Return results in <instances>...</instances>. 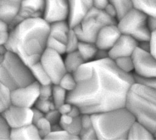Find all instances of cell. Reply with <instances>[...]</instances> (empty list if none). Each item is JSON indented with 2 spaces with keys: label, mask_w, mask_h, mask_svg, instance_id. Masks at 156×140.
Listing matches in <instances>:
<instances>
[{
  "label": "cell",
  "mask_w": 156,
  "mask_h": 140,
  "mask_svg": "<svg viewBox=\"0 0 156 140\" xmlns=\"http://www.w3.org/2000/svg\"><path fill=\"white\" fill-rule=\"evenodd\" d=\"M35 81L27 66L17 55L0 49V82L10 91Z\"/></svg>",
  "instance_id": "cell-5"
},
{
  "label": "cell",
  "mask_w": 156,
  "mask_h": 140,
  "mask_svg": "<svg viewBox=\"0 0 156 140\" xmlns=\"http://www.w3.org/2000/svg\"><path fill=\"white\" fill-rule=\"evenodd\" d=\"M34 124L37 127L41 139H44L51 131V124L44 116L40 118Z\"/></svg>",
  "instance_id": "cell-30"
},
{
  "label": "cell",
  "mask_w": 156,
  "mask_h": 140,
  "mask_svg": "<svg viewBox=\"0 0 156 140\" xmlns=\"http://www.w3.org/2000/svg\"><path fill=\"white\" fill-rule=\"evenodd\" d=\"M57 84L68 93L76 88L77 83L73 73L66 72L60 79Z\"/></svg>",
  "instance_id": "cell-27"
},
{
  "label": "cell",
  "mask_w": 156,
  "mask_h": 140,
  "mask_svg": "<svg viewBox=\"0 0 156 140\" xmlns=\"http://www.w3.org/2000/svg\"><path fill=\"white\" fill-rule=\"evenodd\" d=\"M32 124H34L40 118L44 116V114L42 113L41 111L38 110L35 107H32Z\"/></svg>",
  "instance_id": "cell-47"
},
{
  "label": "cell",
  "mask_w": 156,
  "mask_h": 140,
  "mask_svg": "<svg viewBox=\"0 0 156 140\" xmlns=\"http://www.w3.org/2000/svg\"><path fill=\"white\" fill-rule=\"evenodd\" d=\"M44 139H79L78 136L73 135L66 130L61 128L57 130L51 131Z\"/></svg>",
  "instance_id": "cell-29"
},
{
  "label": "cell",
  "mask_w": 156,
  "mask_h": 140,
  "mask_svg": "<svg viewBox=\"0 0 156 140\" xmlns=\"http://www.w3.org/2000/svg\"><path fill=\"white\" fill-rule=\"evenodd\" d=\"M79 139H98L93 127L88 128H82L79 135Z\"/></svg>",
  "instance_id": "cell-38"
},
{
  "label": "cell",
  "mask_w": 156,
  "mask_h": 140,
  "mask_svg": "<svg viewBox=\"0 0 156 140\" xmlns=\"http://www.w3.org/2000/svg\"><path fill=\"white\" fill-rule=\"evenodd\" d=\"M97 49L98 48L94 43L80 41L78 44L77 51L86 62L94 59Z\"/></svg>",
  "instance_id": "cell-23"
},
{
  "label": "cell",
  "mask_w": 156,
  "mask_h": 140,
  "mask_svg": "<svg viewBox=\"0 0 156 140\" xmlns=\"http://www.w3.org/2000/svg\"><path fill=\"white\" fill-rule=\"evenodd\" d=\"M42 18L48 24L66 21L69 15L68 0H44Z\"/></svg>",
  "instance_id": "cell-12"
},
{
  "label": "cell",
  "mask_w": 156,
  "mask_h": 140,
  "mask_svg": "<svg viewBox=\"0 0 156 140\" xmlns=\"http://www.w3.org/2000/svg\"><path fill=\"white\" fill-rule=\"evenodd\" d=\"M68 2L69 15L67 21L72 29L93 7V0H68Z\"/></svg>",
  "instance_id": "cell-16"
},
{
  "label": "cell",
  "mask_w": 156,
  "mask_h": 140,
  "mask_svg": "<svg viewBox=\"0 0 156 140\" xmlns=\"http://www.w3.org/2000/svg\"><path fill=\"white\" fill-rule=\"evenodd\" d=\"M62 55L56 51L46 47L39 60L52 84H57L60 79L66 72Z\"/></svg>",
  "instance_id": "cell-8"
},
{
  "label": "cell",
  "mask_w": 156,
  "mask_h": 140,
  "mask_svg": "<svg viewBox=\"0 0 156 140\" xmlns=\"http://www.w3.org/2000/svg\"><path fill=\"white\" fill-rule=\"evenodd\" d=\"M121 35L116 23L104 26L97 33L94 44L98 49L108 51Z\"/></svg>",
  "instance_id": "cell-15"
},
{
  "label": "cell",
  "mask_w": 156,
  "mask_h": 140,
  "mask_svg": "<svg viewBox=\"0 0 156 140\" xmlns=\"http://www.w3.org/2000/svg\"><path fill=\"white\" fill-rule=\"evenodd\" d=\"M113 61L119 70L126 73H132L133 71V65L131 56L118 57Z\"/></svg>",
  "instance_id": "cell-28"
},
{
  "label": "cell",
  "mask_w": 156,
  "mask_h": 140,
  "mask_svg": "<svg viewBox=\"0 0 156 140\" xmlns=\"http://www.w3.org/2000/svg\"><path fill=\"white\" fill-rule=\"evenodd\" d=\"M62 128L66 130L70 134L79 137V133L82 129L80 123V116L73 118V120L71 124L63 127Z\"/></svg>",
  "instance_id": "cell-36"
},
{
  "label": "cell",
  "mask_w": 156,
  "mask_h": 140,
  "mask_svg": "<svg viewBox=\"0 0 156 140\" xmlns=\"http://www.w3.org/2000/svg\"><path fill=\"white\" fill-rule=\"evenodd\" d=\"M9 139H41L38 131L34 124L11 128Z\"/></svg>",
  "instance_id": "cell-18"
},
{
  "label": "cell",
  "mask_w": 156,
  "mask_h": 140,
  "mask_svg": "<svg viewBox=\"0 0 156 140\" xmlns=\"http://www.w3.org/2000/svg\"><path fill=\"white\" fill-rule=\"evenodd\" d=\"M60 116L61 114L57 108L52 109L44 114V117L50 122L51 125L59 123Z\"/></svg>",
  "instance_id": "cell-37"
},
{
  "label": "cell",
  "mask_w": 156,
  "mask_h": 140,
  "mask_svg": "<svg viewBox=\"0 0 156 140\" xmlns=\"http://www.w3.org/2000/svg\"><path fill=\"white\" fill-rule=\"evenodd\" d=\"M133 73L145 77H156L155 57L149 52L136 47L131 55Z\"/></svg>",
  "instance_id": "cell-9"
},
{
  "label": "cell",
  "mask_w": 156,
  "mask_h": 140,
  "mask_svg": "<svg viewBox=\"0 0 156 140\" xmlns=\"http://www.w3.org/2000/svg\"><path fill=\"white\" fill-rule=\"evenodd\" d=\"M133 8L147 15L156 16V0H131Z\"/></svg>",
  "instance_id": "cell-24"
},
{
  "label": "cell",
  "mask_w": 156,
  "mask_h": 140,
  "mask_svg": "<svg viewBox=\"0 0 156 140\" xmlns=\"http://www.w3.org/2000/svg\"><path fill=\"white\" fill-rule=\"evenodd\" d=\"M34 107L37 108L44 114H46L50 110L56 108L51 99H43L38 97L37 100L35 102Z\"/></svg>",
  "instance_id": "cell-35"
},
{
  "label": "cell",
  "mask_w": 156,
  "mask_h": 140,
  "mask_svg": "<svg viewBox=\"0 0 156 140\" xmlns=\"http://www.w3.org/2000/svg\"><path fill=\"white\" fill-rule=\"evenodd\" d=\"M155 135L152 133L146 126L135 120L131 125L127 139H155Z\"/></svg>",
  "instance_id": "cell-19"
},
{
  "label": "cell",
  "mask_w": 156,
  "mask_h": 140,
  "mask_svg": "<svg viewBox=\"0 0 156 140\" xmlns=\"http://www.w3.org/2000/svg\"><path fill=\"white\" fill-rule=\"evenodd\" d=\"M67 92L58 84H52L51 99L54 106L57 108L66 101Z\"/></svg>",
  "instance_id": "cell-26"
},
{
  "label": "cell",
  "mask_w": 156,
  "mask_h": 140,
  "mask_svg": "<svg viewBox=\"0 0 156 140\" xmlns=\"http://www.w3.org/2000/svg\"><path fill=\"white\" fill-rule=\"evenodd\" d=\"M108 58V51L98 49L93 60H102Z\"/></svg>",
  "instance_id": "cell-48"
},
{
  "label": "cell",
  "mask_w": 156,
  "mask_h": 140,
  "mask_svg": "<svg viewBox=\"0 0 156 140\" xmlns=\"http://www.w3.org/2000/svg\"><path fill=\"white\" fill-rule=\"evenodd\" d=\"M104 11L109 16H110L112 18H114V19H116V10L115 9V8L113 7V5L111 4H110V2L106 6V7L104 9Z\"/></svg>",
  "instance_id": "cell-49"
},
{
  "label": "cell",
  "mask_w": 156,
  "mask_h": 140,
  "mask_svg": "<svg viewBox=\"0 0 156 140\" xmlns=\"http://www.w3.org/2000/svg\"><path fill=\"white\" fill-rule=\"evenodd\" d=\"M108 4V0H93V7L101 10H104Z\"/></svg>",
  "instance_id": "cell-43"
},
{
  "label": "cell",
  "mask_w": 156,
  "mask_h": 140,
  "mask_svg": "<svg viewBox=\"0 0 156 140\" xmlns=\"http://www.w3.org/2000/svg\"><path fill=\"white\" fill-rule=\"evenodd\" d=\"M49 36L65 44L70 28L68 21H60L49 24Z\"/></svg>",
  "instance_id": "cell-20"
},
{
  "label": "cell",
  "mask_w": 156,
  "mask_h": 140,
  "mask_svg": "<svg viewBox=\"0 0 156 140\" xmlns=\"http://www.w3.org/2000/svg\"><path fill=\"white\" fill-rule=\"evenodd\" d=\"M71 107H72V104L66 101L65 103H63L60 106H59L57 109L58 110L60 114H68L71 108Z\"/></svg>",
  "instance_id": "cell-46"
},
{
  "label": "cell",
  "mask_w": 156,
  "mask_h": 140,
  "mask_svg": "<svg viewBox=\"0 0 156 140\" xmlns=\"http://www.w3.org/2000/svg\"><path fill=\"white\" fill-rule=\"evenodd\" d=\"M10 104V90L0 82V113Z\"/></svg>",
  "instance_id": "cell-31"
},
{
  "label": "cell",
  "mask_w": 156,
  "mask_h": 140,
  "mask_svg": "<svg viewBox=\"0 0 156 140\" xmlns=\"http://www.w3.org/2000/svg\"><path fill=\"white\" fill-rule=\"evenodd\" d=\"M40 84L36 81L10 91L11 104L32 108L39 97Z\"/></svg>",
  "instance_id": "cell-10"
},
{
  "label": "cell",
  "mask_w": 156,
  "mask_h": 140,
  "mask_svg": "<svg viewBox=\"0 0 156 140\" xmlns=\"http://www.w3.org/2000/svg\"><path fill=\"white\" fill-rule=\"evenodd\" d=\"M8 37V32H0V49L4 46Z\"/></svg>",
  "instance_id": "cell-51"
},
{
  "label": "cell",
  "mask_w": 156,
  "mask_h": 140,
  "mask_svg": "<svg viewBox=\"0 0 156 140\" xmlns=\"http://www.w3.org/2000/svg\"><path fill=\"white\" fill-rule=\"evenodd\" d=\"M116 12V19H119L133 8L131 0H108Z\"/></svg>",
  "instance_id": "cell-25"
},
{
  "label": "cell",
  "mask_w": 156,
  "mask_h": 140,
  "mask_svg": "<svg viewBox=\"0 0 156 140\" xmlns=\"http://www.w3.org/2000/svg\"><path fill=\"white\" fill-rule=\"evenodd\" d=\"M29 67L35 81L38 82L40 85L52 84L48 74L39 61Z\"/></svg>",
  "instance_id": "cell-22"
},
{
  "label": "cell",
  "mask_w": 156,
  "mask_h": 140,
  "mask_svg": "<svg viewBox=\"0 0 156 140\" xmlns=\"http://www.w3.org/2000/svg\"><path fill=\"white\" fill-rule=\"evenodd\" d=\"M124 107L135 120L156 133V88L133 83L126 94Z\"/></svg>",
  "instance_id": "cell-3"
},
{
  "label": "cell",
  "mask_w": 156,
  "mask_h": 140,
  "mask_svg": "<svg viewBox=\"0 0 156 140\" xmlns=\"http://www.w3.org/2000/svg\"><path fill=\"white\" fill-rule=\"evenodd\" d=\"M49 27L42 18L23 20L9 29L4 47L29 66L39 61L46 48Z\"/></svg>",
  "instance_id": "cell-2"
},
{
  "label": "cell",
  "mask_w": 156,
  "mask_h": 140,
  "mask_svg": "<svg viewBox=\"0 0 156 140\" xmlns=\"http://www.w3.org/2000/svg\"><path fill=\"white\" fill-rule=\"evenodd\" d=\"M146 23L148 29L151 32L156 31V16L148 15Z\"/></svg>",
  "instance_id": "cell-45"
},
{
  "label": "cell",
  "mask_w": 156,
  "mask_h": 140,
  "mask_svg": "<svg viewBox=\"0 0 156 140\" xmlns=\"http://www.w3.org/2000/svg\"><path fill=\"white\" fill-rule=\"evenodd\" d=\"M132 73L119 70L109 58L86 61L73 73L77 85L67 93L66 102L77 106L82 114L123 107L133 83Z\"/></svg>",
  "instance_id": "cell-1"
},
{
  "label": "cell",
  "mask_w": 156,
  "mask_h": 140,
  "mask_svg": "<svg viewBox=\"0 0 156 140\" xmlns=\"http://www.w3.org/2000/svg\"><path fill=\"white\" fill-rule=\"evenodd\" d=\"M149 42V52L154 57H155L156 54V31L152 32L151 33Z\"/></svg>",
  "instance_id": "cell-42"
},
{
  "label": "cell",
  "mask_w": 156,
  "mask_h": 140,
  "mask_svg": "<svg viewBox=\"0 0 156 140\" xmlns=\"http://www.w3.org/2000/svg\"><path fill=\"white\" fill-rule=\"evenodd\" d=\"M10 128L0 114V139H9Z\"/></svg>",
  "instance_id": "cell-39"
},
{
  "label": "cell",
  "mask_w": 156,
  "mask_h": 140,
  "mask_svg": "<svg viewBox=\"0 0 156 140\" xmlns=\"http://www.w3.org/2000/svg\"><path fill=\"white\" fill-rule=\"evenodd\" d=\"M80 123L82 128H88L93 127L91 115L89 114H81Z\"/></svg>",
  "instance_id": "cell-41"
},
{
  "label": "cell",
  "mask_w": 156,
  "mask_h": 140,
  "mask_svg": "<svg viewBox=\"0 0 156 140\" xmlns=\"http://www.w3.org/2000/svg\"><path fill=\"white\" fill-rule=\"evenodd\" d=\"M116 22V19L109 16L104 10L92 7L72 29L79 41L94 43L97 33L102 27Z\"/></svg>",
  "instance_id": "cell-6"
},
{
  "label": "cell",
  "mask_w": 156,
  "mask_h": 140,
  "mask_svg": "<svg viewBox=\"0 0 156 140\" xmlns=\"http://www.w3.org/2000/svg\"><path fill=\"white\" fill-rule=\"evenodd\" d=\"M73 120V118L71 117L68 114H61L60 121H59V124L60 125L61 127L63 128L72 122Z\"/></svg>",
  "instance_id": "cell-44"
},
{
  "label": "cell",
  "mask_w": 156,
  "mask_h": 140,
  "mask_svg": "<svg viewBox=\"0 0 156 140\" xmlns=\"http://www.w3.org/2000/svg\"><path fill=\"white\" fill-rule=\"evenodd\" d=\"M90 115L98 139H127L129 130L135 121L124 107Z\"/></svg>",
  "instance_id": "cell-4"
},
{
  "label": "cell",
  "mask_w": 156,
  "mask_h": 140,
  "mask_svg": "<svg viewBox=\"0 0 156 140\" xmlns=\"http://www.w3.org/2000/svg\"><path fill=\"white\" fill-rule=\"evenodd\" d=\"M21 0H0V19L9 27L16 17Z\"/></svg>",
  "instance_id": "cell-17"
},
{
  "label": "cell",
  "mask_w": 156,
  "mask_h": 140,
  "mask_svg": "<svg viewBox=\"0 0 156 140\" xmlns=\"http://www.w3.org/2000/svg\"><path fill=\"white\" fill-rule=\"evenodd\" d=\"M0 114L10 129L32 124V108L10 104Z\"/></svg>",
  "instance_id": "cell-11"
},
{
  "label": "cell",
  "mask_w": 156,
  "mask_h": 140,
  "mask_svg": "<svg viewBox=\"0 0 156 140\" xmlns=\"http://www.w3.org/2000/svg\"><path fill=\"white\" fill-rule=\"evenodd\" d=\"M79 41H80L77 38L74 30L73 29H71L68 35L66 41L65 42L66 53L76 51Z\"/></svg>",
  "instance_id": "cell-33"
},
{
  "label": "cell",
  "mask_w": 156,
  "mask_h": 140,
  "mask_svg": "<svg viewBox=\"0 0 156 140\" xmlns=\"http://www.w3.org/2000/svg\"><path fill=\"white\" fill-rule=\"evenodd\" d=\"M147 16L133 8L117 20L116 25L121 34L129 35L138 42L148 41L152 32L147 26Z\"/></svg>",
  "instance_id": "cell-7"
},
{
  "label": "cell",
  "mask_w": 156,
  "mask_h": 140,
  "mask_svg": "<svg viewBox=\"0 0 156 140\" xmlns=\"http://www.w3.org/2000/svg\"><path fill=\"white\" fill-rule=\"evenodd\" d=\"M138 46V41L132 37L121 34L112 47L108 51V58L113 60L118 57L131 56Z\"/></svg>",
  "instance_id": "cell-14"
},
{
  "label": "cell",
  "mask_w": 156,
  "mask_h": 140,
  "mask_svg": "<svg viewBox=\"0 0 156 140\" xmlns=\"http://www.w3.org/2000/svg\"><path fill=\"white\" fill-rule=\"evenodd\" d=\"M132 74L134 83L148 87L156 88V77L141 76L133 72H132Z\"/></svg>",
  "instance_id": "cell-34"
},
{
  "label": "cell",
  "mask_w": 156,
  "mask_h": 140,
  "mask_svg": "<svg viewBox=\"0 0 156 140\" xmlns=\"http://www.w3.org/2000/svg\"><path fill=\"white\" fill-rule=\"evenodd\" d=\"M44 0H21L18 12L9 25V29L20 21L34 18H42Z\"/></svg>",
  "instance_id": "cell-13"
},
{
  "label": "cell",
  "mask_w": 156,
  "mask_h": 140,
  "mask_svg": "<svg viewBox=\"0 0 156 140\" xmlns=\"http://www.w3.org/2000/svg\"><path fill=\"white\" fill-rule=\"evenodd\" d=\"M81 114L82 113H81L79 108L77 106L73 105V104H72V107H71V108L69 112L68 113V114L69 115L73 118L77 117L80 116Z\"/></svg>",
  "instance_id": "cell-50"
},
{
  "label": "cell",
  "mask_w": 156,
  "mask_h": 140,
  "mask_svg": "<svg viewBox=\"0 0 156 140\" xmlns=\"http://www.w3.org/2000/svg\"><path fill=\"white\" fill-rule=\"evenodd\" d=\"M63 61L66 72L71 73H74L79 66L85 62L77 50L66 53Z\"/></svg>",
  "instance_id": "cell-21"
},
{
  "label": "cell",
  "mask_w": 156,
  "mask_h": 140,
  "mask_svg": "<svg viewBox=\"0 0 156 140\" xmlns=\"http://www.w3.org/2000/svg\"><path fill=\"white\" fill-rule=\"evenodd\" d=\"M46 47L51 49L61 55L66 54L65 44L50 36L48 37L46 41Z\"/></svg>",
  "instance_id": "cell-32"
},
{
  "label": "cell",
  "mask_w": 156,
  "mask_h": 140,
  "mask_svg": "<svg viewBox=\"0 0 156 140\" xmlns=\"http://www.w3.org/2000/svg\"><path fill=\"white\" fill-rule=\"evenodd\" d=\"M52 84L40 85L39 89V98L43 99H51Z\"/></svg>",
  "instance_id": "cell-40"
}]
</instances>
